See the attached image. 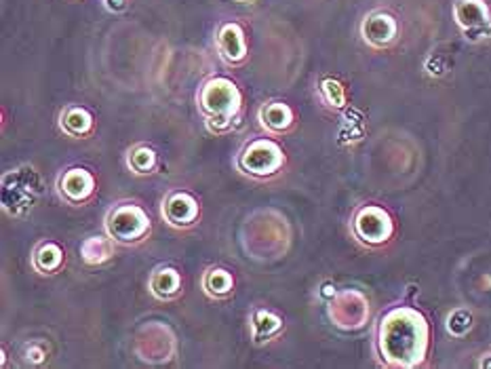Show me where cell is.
Masks as SVG:
<instances>
[{"instance_id":"1","label":"cell","mask_w":491,"mask_h":369,"mask_svg":"<svg viewBox=\"0 0 491 369\" xmlns=\"http://www.w3.org/2000/svg\"><path fill=\"white\" fill-rule=\"evenodd\" d=\"M380 350L392 365L420 363L426 353V321L409 308L388 313L380 325Z\"/></svg>"},{"instance_id":"2","label":"cell","mask_w":491,"mask_h":369,"mask_svg":"<svg viewBox=\"0 0 491 369\" xmlns=\"http://www.w3.org/2000/svg\"><path fill=\"white\" fill-rule=\"evenodd\" d=\"M241 91L226 76L209 79L199 91V108L205 116L207 127L213 133H221L232 124V118L241 110Z\"/></svg>"},{"instance_id":"3","label":"cell","mask_w":491,"mask_h":369,"mask_svg":"<svg viewBox=\"0 0 491 369\" xmlns=\"http://www.w3.org/2000/svg\"><path fill=\"white\" fill-rule=\"evenodd\" d=\"M106 232L112 241L121 243V245L140 243L150 232V218L140 205H116L108 211Z\"/></svg>"},{"instance_id":"4","label":"cell","mask_w":491,"mask_h":369,"mask_svg":"<svg viewBox=\"0 0 491 369\" xmlns=\"http://www.w3.org/2000/svg\"><path fill=\"white\" fill-rule=\"evenodd\" d=\"M285 165V152L274 140L260 138L249 142L238 157V167L254 177H271Z\"/></svg>"},{"instance_id":"5","label":"cell","mask_w":491,"mask_h":369,"mask_svg":"<svg viewBox=\"0 0 491 369\" xmlns=\"http://www.w3.org/2000/svg\"><path fill=\"white\" fill-rule=\"evenodd\" d=\"M453 17L466 39L481 40L491 34V11L483 0H458L453 7Z\"/></svg>"},{"instance_id":"6","label":"cell","mask_w":491,"mask_h":369,"mask_svg":"<svg viewBox=\"0 0 491 369\" xmlns=\"http://www.w3.org/2000/svg\"><path fill=\"white\" fill-rule=\"evenodd\" d=\"M13 180V186H9L7 182H3V205L4 211H9L11 216H20L26 210H32L36 196H39V180L32 182L34 171L28 176H22L20 169L13 174H7Z\"/></svg>"},{"instance_id":"7","label":"cell","mask_w":491,"mask_h":369,"mask_svg":"<svg viewBox=\"0 0 491 369\" xmlns=\"http://www.w3.org/2000/svg\"><path fill=\"white\" fill-rule=\"evenodd\" d=\"M59 196L70 205H81L91 199L95 190V177L89 174L82 167H72V169L64 171L57 180Z\"/></svg>"},{"instance_id":"8","label":"cell","mask_w":491,"mask_h":369,"mask_svg":"<svg viewBox=\"0 0 491 369\" xmlns=\"http://www.w3.org/2000/svg\"><path fill=\"white\" fill-rule=\"evenodd\" d=\"M355 232L363 243L369 245H377V243H384L392 232V222L384 211L377 210V207H365L358 211L355 219Z\"/></svg>"},{"instance_id":"9","label":"cell","mask_w":491,"mask_h":369,"mask_svg":"<svg viewBox=\"0 0 491 369\" xmlns=\"http://www.w3.org/2000/svg\"><path fill=\"white\" fill-rule=\"evenodd\" d=\"M361 34L365 43L382 49V47L394 43V39H397L399 34V23L391 13H386V11H374V13H369L363 20Z\"/></svg>"},{"instance_id":"10","label":"cell","mask_w":491,"mask_h":369,"mask_svg":"<svg viewBox=\"0 0 491 369\" xmlns=\"http://www.w3.org/2000/svg\"><path fill=\"white\" fill-rule=\"evenodd\" d=\"M199 201L190 193H171L163 203V218L176 228H188L199 219Z\"/></svg>"},{"instance_id":"11","label":"cell","mask_w":491,"mask_h":369,"mask_svg":"<svg viewBox=\"0 0 491 369\" xmlns=\"http://www.w3.org/2000/svg\"><path fill=\"white\" fill-rule=\"evenodd\" d=\"M215 45H218L220 57L226 64H241L247 57V39H245L243 28L238 23H224L220 28Z\"/></svg>"},{"instance_id":"12","label":"cell","mask_w":491,"mask_h":369,"mask_svg":"<svg viewBox=\"0 0 491 369\" xmlns=\"http://www.w3.org/2000/svg\"><path fill=\"white\" fill-rule=\"evenodd\" d=\"M257 118H260V124L268 133L279 135L285 133L293 124V110L283 102H268L257 112Z\"/></svg>"},{"instance_id":"13","label":"cell","mask_w":491,"mask_h":369,"mask_svg":"<svg viewBox=\"0 0 491 369\" xmlns=\"http://www.w3.org/2000/svg\"><path fill=\"white\" fill-rule=\"evenodd\" d=\"M148 289L159 300H171V297H176L182 291V277H179L176 268L159 266L152 272V277H150Z\"/></svg>"},{"instance_id":"14","label":"cell","mask_w":491,"mask_h":369,"mask_svg":"<svg viewBox=\"0 0 491 369\" xmlns=\"http://www.w3.org/2000/svg\"><path fill=\"white\" fill-rule=\"evenodd\" d=\"M59 127L65 135L70 138H82V135L91 133L93 129V116L91 112L82 106H68V108L62 110L59 115Z\"/></svg>"},{"instance_id":"15","label":"cell","mask_w":491,"mask_h":369,"mask_svg":"<svg viewBox=\"0 0 491 369\" xmlns=\"http://www.w3.org/2000/svg\"><path fill=\"white\" fill-rule=\"evenodd\" d=\"M115 255V241L110 236H89L81 245V258L89 266L104 264Z\"/></svg>"},{"instance_id":"16","label":"cell","mask_w":491,"mask_h":369,"mask_svg":"<svg viewBox=\"0 0 491 369\" xmlns=\"http://www.w3.org/2000/svg\"><path fill=\"white\" fill-rule=\"evenodd\" d=\"M280 330H283V319L272 311L257 308V311L251 314V331H254L255 342H268L271 338L277 336Z\"/></svg>"},{"instance_id":"17","label":"cell","mask_w":491,"mask_h":369,"mask_svg":"<svg viewBox=\"0 0 491 369\" xmlns=\"http://www.w3.org/2000/svg\"><path fill=\"white\" fill-rule=\"evenodd\" d=\"M32 264L39 272H43V275H53V272H57L59 268L64 264V252L62 247L57 245V243L47 241L40 243L39 247H36Z\"/></svg>"},{"instance_id":"18","label":"cell","mask_w":491,"mask_h":369,"mask_svg":"<svg viewBox=\"0 0 491 369\" xmlns=\"http://www.w3.org/2000/svg\"><path fill=\"white\" fill-rule=\"evenodd\" d=\"M202 289L211 297H226L235 289V279L224 268H209L202 277Z\"/></svg>"},{"instance_id":"19","label":"cell","mask_w":491,"mask_h":369,"mask_svg":"<svg viewBox=\"0 0 491 369\" xmlns=\"http://www.w3.org/2000/svg\"><path fill=\"white\" fill-rule=\"evenodd\" d=\"M157 152L146 144H137L127 152V167L135 176H148L157 169Z\"/></svg>"},{"instance_id":"20","label":"cell","mask_w":491,"mask_h":369,"mask_svg":"<svg viewBox=\"0 0 491 369\" xmlns=\"http://www.w3.org/2000/svg\"><path fill=\"white\" fill-rule=\"evenodd\" d=\"M321 95L329 106H335V108H340V106H344V102H346L342 82H338L333 79H325L321 82Z\"/></svg>"},{"instance_id":"21","label":"cell","mask_w":491,"mask_h":369,"mask_svg":"<svg viewBox=\"0 0 491 369\" xmlns=\"http://www.w3.org/2000/svg\"><path fill=\"white\" fill-rule=\"evenodd\" d=\"M45 356H47L45 348L39 347V344H32V347H28V350H26L28 363H34V365H36V363H43Z\"/></svg>"},{"instance_id":"22","label":"cell","mask_w":491,"mask_h":369,"mask_svg":"<svg viewBox=\"0 0 491 369\" xmlns=\"http://www.w3.org/2000/svg\"><path fill=\"white\" fill-rule=\"evenodd\" d=\"M104 4L112 13H121V11L127 9V0H104Z\"/></svg>"},{"instance_id":"23","label":"cell","mask_w":491,"mask_h":369,"mask_svg":"<svg viewBox=\"0 0 491 369\" xmlns=\"http://www.w3.org/2000/svg\"><path fill=\"white\" fill-rule=\"evenodd\" d=\"M235 3H251V0H235Z\"/></svg>"}]
</instances>
